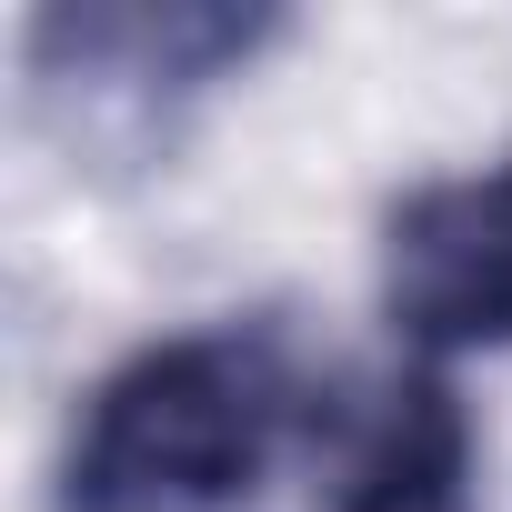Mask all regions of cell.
Here are the masks:
<instances>
[{
  "label": "cell",
  "mask_w": 512,
  "mask_h": 512,
  "mask_svg": "<svg viewBox=\"0 0 512 512\" xmlns=\"http://www.w3.org/2000/svg\"><path fill=\"white\" fill-rule=\"evenodd\" d=\"M292 422V372L272 332H181L131 352L61 472V512H241Z\"/></svg>",
  "instance_id": "1"
},
{
  "label": "cell",
  "mask_w": 512,
  "mask_h": 512,
  "mask_svg": "<svg viewBox=\"0 0 512 512\" xmlns=\"http://www.w3.org/2000/svg\"><path fill=\"white\" fill-rule=\"evenodd\" d=\"M332 512H472V422H462L452 382L422 372L382 402Z\"/></svg>",
  "instance_id": "3"
},
{
  "label": "cell",
  "mask_w": 512,
  "mask_h": 512,
  "mask_svg": "<svg viewBox=\"0 0 512 512\" xmlns=\"http://www.w3.org/2000/svg\"><path fill=\"white\" fill-rule=\"evenodd\" d=\"M382 302L422 352L512 342V171H462L392 211Z\"/></svg>",
  "instance_id": "2"
}]
</instances>
